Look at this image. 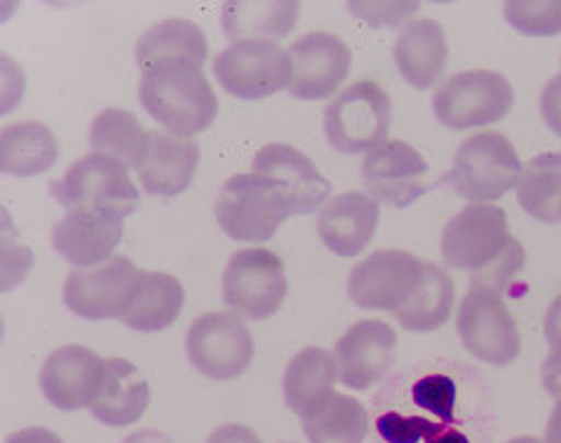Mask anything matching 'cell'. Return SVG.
<instances>
[{
    "instance_id": "cell-35",
    "label": "cell",
    "mask_w": 561,
    "mask_h": 443,
    "mask_svg": "<svg viewBox=\"0 0 561 443\" xmlns=\"http://www.w3.org/2000/svg\"><path fill=\"white\" fill-rule=\"evenodd\" d=\"M446 424H434L424 417H404L399 411H387L377 419V431L387 443H419L436 436Z\"/></svg>"
},
{
    "instance_id": "cell-40",
    "label": "cell",
    "mask_w": 561,
    "mask_h": 443,
    "mask_svg": "<svg viewBox=\"0 0 561 443\" xmlns=\"http://www.w3.org/2000/svg\"><path fill=\"white\" fill-rule=\"evenodd\" d=\"M542 382L549 395L554 399H561V355H557V352H549L545 360Z\"/></svg>"
},
{
    "instance_id": "cell-28",
    "label": "cell",
    "mask_w": 561,
    "mask_h": 443,
    "mask_svg": "<svg viewBox=\"0 0 561 443\" xmlns=\"http://www.w3.org/2000/svg\"><path fill=\"white\" fill-rule=\"evenodd\" d=\"M456 304V286L444 269L436 264L424 266V279L419 288L394 314L399 326L409 332H431L438 330L450 318Z\"/></svg>"
},
{
    "instance_id": "cell-30",
    "label": "cell",
    "mask_w": 561,
    "mask_h": 443,
    "mask_svg": "<svg viewBox=\"0 0 561 443\" xmlns=\"http://www.w3.org/2000/svg\"><path fill=\"white\" fill-rule=\"evenodd\" d=\"M517 203L529 217L545 225L561 222V154L535 156L517 180Z\"/></svg>"
},
{
    "instance_id": "cell-22",
    "label": "cell",
    "mask_w": 561,
    "mask_h": 443,
    "mask_svg": "<svg viewBox=\"0 0 561 443\" xmlns=\"http://www.w3.org/2000/svg\"><path fill=\"white\" fill-rule=\"evenodd\" d=\"M337 362L323 348H306L288 362L284 375V399L288 409L306 421L323 409L335 395Z\"/></svg>"
},
{
    "instance_id": "cell-1",
    "label": "cell",
    "mask_w": 561,
    "mask_h": 443,
    "mask_svg": "<svg viewBox=\"0 0 561 443\" xmlns=\"http://www.w3.org/2000/svg\"><path fill=\"white\" fill-rule=\"evenodd\" d=\"M440 254L450 269L468 271L470 286L503 296L525 269V247L510 235L507 215L495 205H470L448 222Z\"/></svg>"
},
{
    "instance_id": "cell-13",
    "label": "cell",
    "mask_w": 561,
    "mask_h": 443,
    "mask_svg": "<svg viewBox=\"0 0 561 443\" xmlns=\"http://www.w3.org/2000/svg\"><path fill=\"white\" fill-rule=\"evenodd\" d=\"M426 261L402 249H379L350 271L347 296L359 308L392 310L407 306L424 279Z\"/></svg>"
},
{
    "instance_id": "cell-27",
    "label": "cell",
    "mask_w": 561,
    "mask_h": 443,
    "mask_svg": "<svg viewBox=\"0 0 561 443\" xmlns=\"http://www.w3.org/2000/svg\"><path fill=\"white\" fill-rule=\"evenodd\" d=\"M185 306V288L175 276L140 271L136 298L122 323L138 332H158L173 326Z\"/></svg>"
},
{
    "instance_id": "cell-23",
    "label": "cell",
    "mask_w": 561,
    "mask_h": 443,
    "mask_svg": "<svg viewBox=\"0 0 561 443\" xmlns=\"http://www.w3.org/2000/svg\"><path fill=\"white\" fill-rule=\"evenodd\" d=\"M394 59L399 75L414 89H431L446 72L448 43L436 20H416L397 37Z\"/></svg>"
},
{
    "instance_id": "cell-16",
    "label": "cell",
    "mask_w": 561,
    "mask_h": 443,
    "mask_svg": "<svg viewBox=\"0 0 561 443\" xmlns=\"http://www.w3.org/2000/svg\"><path fill=\"white\" fill-rule=\"evenodd\" d=\"M397 332L385 320H359L335 342L337 377L345 387L363 391L377 385L397 357Z\"/></svg>"
},
{
    "instance_id": "cell-25",
    "label": "cell",
    "mask_w": 561,
    "mask_h": 443,
    "mask_svg": "<svg viewBox=\"0 0 561 443\" xmlns=\"http://www.w3.org/2000/svg\"><path fill=\"white\" fill-rule=\"evenodd\" d=\"M298 23V3L294 0H229L222 5V27L225 35L234 43L247 39H266L274 43L286 37Z\"/></svg>"
},
{
    "instance_id": "cell-37",
    "label": "cell",
    "mask_w": 561,
    "mask_h": 443,
    "mask_svg": "<svg viewBox=\"0 0 561 443\" xmlns=\"http://www.w3.org/2000/svg\"><path fill=\"white\" fill-rule=\"evenodd\" d=\"M539 109H542V118L547 128L561 138V75H557L552 82L542 89Z\"/></svg>"
},
{
    "instance_id": "cell-20",
    "label": "cell",
    "mask_w": 561,
    "mask_h": 443,
    "mask_svg": "<svg viewBox=\"0 0 561 443\" xmlns=\"http://www.w3.org/2000/svg\"><path fill=\"white\" fill-rule=\"evenodd\" d=\"M124 237V219L96 209H69L53 229V247L77 269L104 264Z\"/></svg>"
},
{
    "instance_id": "cell-21",
    "label": "cell",
    "mask_w": 561,
    "mask_h": 443,
    "mask_svg": "<svg viewBox=\"0 0 561 443\" xmlns=\"http://www.w3.org/2000/svg\"><path fill=\"white\" fill-rule=\"evenodd\" d=\"M379 205L365 193H343L318 213V235L337 257H357L373 241Z\"/></svg>"
},
{
    "instance_id": "cell-12",
    "label": "cell",
    "mask_w": 561,
    "mask_h": 443,
    "mask_svg": "<svg viewBox=\"0 0 561 443\" xmlns=\"http://www.w3.org/2000/svg\"><path fill=\"white\" fill-rule=\"evenodd\" d=\"M138 276L140 269L122 254L104 264L75 269L65 281V304L84 320H122L136 298Z\"/></svg>"
},
{
    "instance_id": "cell-31",
    "label": "cell",
    "mask_w": 561,
    "mask_h": 443,
    "mask_svg": "<svg viewBox=\"0 0 561 443\" xmlns=\"http://www.w3.org/2000/svg\"><path fill=\"white\" fill-rule=\"evenodd\" d=\"M146 140L148 130L126 109H104L102 114H96L92 128H89V146L94 148V154L114 156L128 168L138 166Z\"/></svg>"
},
{
    "instance_id": "cell-34",
    "label": "cell",
    "mask_w": 561,
    "mask_h": 443,
    "mask_svg": "<svg viewBox=\"0 0 561 443\" xmlns=\"http://www.w3.org/2000/svg\"><path fill=\"white\" fill-rule=\"evenodd\" d=\"M414 405L436 414L444 424H456L454 419V409H456V382L446 377V375H426L424 379H419L414 389H412Z\"/></svg>"
},
{
    "instance_id": "cell-26",
    "label": "cell",
    "mask_w": 561,
    "mask_h": 443,
    "mask_svg": "<svg viewBox=\"0 0 561 443\" xmlns=\"http://www.w3.org/2000/svg\"><path fill=\"white\" fill-rule=\"evenodd\" d=\"M59 144L53 128L37 121H20L0 130V170L5 175L30 178L55 166Z\"/></svg>"
},
{
    "instance_id": "cell-4",
    "label": "cell",
    "mask_w": 561,
    "mask_h": 443,
    "mask_svg": "<svg viewBox=\"0 0 561 443\" xmlns=\"http://www.w3.org/2000/svg\"><path fill=\"white\" fill-rule=\"evenodd\" d=\"M53 195L69 209H96V213L126 219L140 207V193L128 175V166L106 154H89L75 160L67 173L49 183Z\"/></svg>"
},
{
    "instance_id": "cell-39",
    "label": "cell",
    "mask_w": 561,
    "mask_h": 443,
    "mask_svg": "<svg viewBox=\"0 0 561 443\" xmlns=\"http://www.w3.org/2000/svg\"><path fill=\"white\" fill-rule=\"evenodd\" d=\"M545 338H547L549 350L557 352V355H561V296H557L552 300V306L547 308Z\"/></svg>"
},
{
    "instance_id": "cell-29",
    "label": "cell",
    "mask_w": 561,
    "mask_h": 443,
    "mask_svg": "<svg viewBox=\"0 0 561 443\" xmlns=\"http://www.w3.org/2000/svg\"><path fill=\"white\" fill-rule=\"evenodd\" d=\"M207 53L209 43L199 25L185 18H168L140 35L136 43V65L146 69L158 59L183 57L205 67Z\"/></svg>"
},
{
    "instance_id": "cell-14",
    "label": "cell",
    "mask_w": 561,
    "mask_h": 443,
    "mask_svg": "<svg viewBox=\"0 0 561 443\" xmlns=\"http://www.w3.org/2000/svg\"><path fill=\"white\" fill-rule=\"evenodd\" d=\"M294 82L288 92L304 102H323L345 84L353 67V49L333 33H308L288 47Z\"/></svg>"
},
{
    "instance_id": "cell-33",
    "label": "cell",
    "mask_w": 561,
    "mask_h": 443,
    "mask_svg": "<svg viewBox=\"0 0 561 443\" xmlns=\"http://www.w3.org/2000/svg\"><path fill=\"white\" fill-rule=\"evenodd\" d=\"M505 20L519 35L552 37L561 33V0H510Z\"/></svg>"
},
{
    "instance_id": "cell-32",
    "label": "cell",
    "mask_w": 561,
    "mask_h": 443,
    "mask_svg": "<svg viewBox=\"0 0 561 443\" xmlns=\"http://www.w3.org/2000/svg\"><path fill=\"white\" fill-rule=\"evenodd\" d=\"M310 443H365L369 417L363 401L335 391L316 417L304 421Z\"/></svg>"
},
{
    "instance_id": "cell-42",
    "label": "cell",
    "mask_w": 561,
    "mask_h": 443,
    "mask_svg": "<svg viewBox=\"0 0 561 443\" xmlns=\"http://www.w3.org/2000/svg\"><path fill=\"white\" fill-rule=\"evenodd\" d=\"M542 443H561V399H557L552 417H549V421H547V431H545Z\"/></svg>"
},
{
    "instance_id": "cell-45",
    "label": "cell",
    "mask_w": 561,
    "mask_h": 443,
    "mask_svg": "<svg viewBox=\"0 0 561 443\" xmlns=\"http://www.w3.org/2000/svg\"><path fill=\"white\" fill-rule=\"evenodd\" d=\"M507 443H542V441H539L537 436H515V439H510Z\"/></svg>"
},
{
    "instance_id": "cell-15",
    "label": "cell",
    "mask_w": 561,
    "mask_h": 443,
    "mask_svg": "<svg viewBox=\"0 0 561 443\" xmlns=\"http://www.w3.org/2000/svg\"><path fill=\"white\" fill-rule=\"evenodd\" d=\"M428 163L404 140L387 138L385 144L369 150L363 163V180L377 203L392 207H409L426 193L424 178Z\"/></svg>"
},
{
    "instance_id": "cell-44",
    "label": "cell",
    "mask_w": 561,
    "mask_h": 443,
    "mask_svg": "<svg viewBox=\"0 0 561 443\" xmlns=\"http://www.w3.org/2000/svg\"><path fill=\"white\" fill-rule=\"evenodd\" d=\"M122 443H173L170 441L163 431H156V429H146V431H136L134 436L124 439Z\"/></svg>"
},
{
    "instance_id": "cell-9",
    "label": "cell",
    "mask_w": 561,
    "mask_h": 443,
    "mask_svg": "<svg viewBox=\"0 0 561 443\" xmlns=\"http://www.w3.org/2000/svg\"><path fill=\"white\" fill-rule=\"evenodd\" d=\"M213 69L225 92L244 102H262L294 82L290 55L266 39L229 45L215 57Z\"/></svg>"
},
{
    "instance_id": "cell-38",
    "label": "cell",
    "mask_w": 561,
    "mask_h": 443,
    "mask_svg": "<svg viewBox=\"0 0 561 443\" xmlns=\"http://www.w3.org/2000/svg\"><path fill=\"white\" fill-rule=\"evenodd\" d=\"M207 443H262L252 429L242 424H222L209 434Z\"/></svg>"
},
{
    "instance_id": "cell-6",
    "label": "cell",
    "mask_w": 561,
    "mask_h": 443,
    "mask_svg": "<svg viewBox=\"0 0 561 443\" xmlns=\"http://www.w3.org/2000/svg\"><path fill=\"white\" fill-rule=\"evenodd\" d=\"M434 114L448 130L483 128L503 121L515 106V89L510 79L493 69L458 72L436 89Z\"/></svg>"
},
{
    "instance_id": "cell-11",
    "label": "cell",
    "mask_w": 561,
    "mask_h": 443,
    "mask_svg": "<svg viewBox=\"0 0 561 443\" xmlns=\"http://www.w3.org/2000/svg\"><path fill=\"white\" fill-rule=\"evenodd\" d=\"M187 360L209 379L242 377L254 360L252 330L237 314H205L195 318L185 338Z\"/></svg>"
},
{
    "instance_id": "cell-19",
    "label": "cell",
    "mask_w": 561,
    "mask_h": 443,
    "mask_svg": "<svg viewBox=\"0 0 561 443\" xmlns=\"http://www.w3.org/2000/svg\"><path fill=\"white\" fill-rule=\"evenodd\" d=\"M199 166V146L168 130H148V140L134 168L148 195L175 197L193 185Z\"/></svg>"
},
{
    "instance_id": "cell-36",
    "label": "cell",
    "mask_w": 561,
    "mask_h": 443,
    "mask_svg": "<svg viewBox=\"0 0 561 443\" xmlns=\"http://www.w3.org/2000/svg\"><path fill=\"white\" fill-rule=\"evenodd\" d=\"M350 10L357 18L367 20L373 27L382 25H402L404 20L412 18L419 3H350Z\"/></svg>"
},
{
    "instance_id": "cell-24",
    "label": "cell",
    "mask_w": 561,
    "mask_h": 443,
    "mask_svg": "<svg viewBox=\"0 0 561 443\" xmlns=\"http://www.w3.org/2000/svg\"><path fill=\"white\" fill-rule=\"evenodd\" d=\"M150 405V385L134 362L122 357L106 360L102 391L92 405V414L106 427H128L144 417Z\"/></svg>"
},
{
    "instance_id": "cell-17",
    "label": "cell",
    "mask_w": 561,
    "mask_h": 443,
    "mask_svg": "<svg viewBox=\"0 0 561 443\" xmlns=\"http://www.w3.org/2000/svg\"><path fill=\"white\" fill-rule=\"evenodd\" d=\"M106 377V360L82 345H65L45 360L39 389L55 409H92Z\"/></svg>"
},
{
    "instance_id": "cell-10",
    "label": "cell",
    "mask_w": 561,
    "mask_h": 443,
    "mask_svg": "<svg viewBox=\"0 0 561 443\" xmlns=\"http://www.w3.org/2000/svg\"><path fill=\"white\" fill-rule=\"evenodd\" d=\"M456 330L470 355L495 367L513 365L523 345L503 296L490 288L470 286L458 306Z\"/></svg>"
},
{
    "instance_id": "cell-5",
    "label": "cell",
    "mask_w": 561,
    "mask_h": 443,
    "mask_svg": "<svg viewBox=\"0 0 561 443\" xmlns=\"http://www.w3.org/2000/svg\"><path fill=\"white\" fill-rule=\"evenodd\" d=\"M215 217L234 241L262 245L290 217L288 203L272 180L259 173L232 175L215 203Z\"/></svg>"
},
{
    "instance_id": "cell-43",
    "label": "cell",
    "mask_w": 561,
    "mask_h": 443,
    "mask_svg": "<svg viewBox=\"0 0 561 443\" xmlns=\"http://www.w3.org/2000/svg\"><path fill=\"white\" fill-rule=\"evenodd\" d=\"M424 443H470L468 441V436L463 434V431H458V429H454V427H444L438 431L436 436H431L428 441H424Z\"/></svg>"
},
{
    "instance_id": "cell-41",
    "label": "cell",
    "mask_w": 561,
    "mask_h": 443,
    "mask_svg": "<svg viewBox=\"0 0 561 443\" xmlns=\"http://www.w3.org/2000/svg\"><path fill=\"white\" fill-rule=\"evenodd\" d=\"M5 443H65L59 439L55 431L43 429V427H33V429H20L15 434H10Z\"/></svg>"
},
{
    "instance_id": "cell-8",
    "label": "cell",
    "mask_w": 561,
    "mask_h": 443,
    "mask_svg": "<svg viewBox=\"0 0 561 443\" xmlns=\"http://www.w3.org/2000/svg\"><path fill=\"white\" fill-rule=\"evenodd\" d=\"M286 296V269L274 251L254 247L229 257L222 274V298L232 314L247 320H266L278 314Z\"/></svg>"
},
{
    "instance_id": "cell-2",
    "label": "cell",
    "mask_w": 561,
    "mask_h": 443,
    "mask_svg": "<svg viewBox=\"0 0 561 443\" xmlns=\"http://www.w3.org/2000/svg\"><path fill=\"white\" fill-rule=\"evenodd\" d=\"M138 99L168 134L190 138L213 126L219 99L209 87L203 65L183 57H165L144 69Z\"/></svg>"
},
{
    "instance_id": "cell-18",
    "label": "cell",
    "mask_w": 561,
    "mask_h": 443,
    "mask_svg": "<svg viewBox=\"0 0 561 443\" xmlns=\"http://www.w3.org/2000/svg\"><path fill=\"white\" fill-rule=\"evenodd\" d=\"M252 170L280 190L290 215H310L325 207L330 183L304 150L288 144H268L254 156Z\"/></svg>"
},
{
    "instance_id": "cell-3",
    "label": "cell",
    "mask_w": 561,
    "mask_h": 443,
    "mask_svg": "<svg viewBox=\"0 0 561 443\" xmlns=\"http://www.w3.org/2000/svg\"><path fill=\"white\" fill-rule=\"evenodd\" d=\"M519 175L523 160L510 138L497 130H480L458 146L454 166L444 180L458 197L473 205H488L517 188Z\"/></svg>"
},
{
    "instance_id": "cell-7",
    "label": "cell",
    "mask_w": 561,
    "mask_h": 443,
    "mask_svg": "<svg viewBox=\"0 0 561 443\" xmlns=\"http://www.w3.org/2000/svg\"><path fill=\"white\" fill-rule=\"evenodd\" d=\"M392 124V99L377 82L350 84L325 109V138L340 154H369L385 144Z\"/></svg>"
}]
</instances>
